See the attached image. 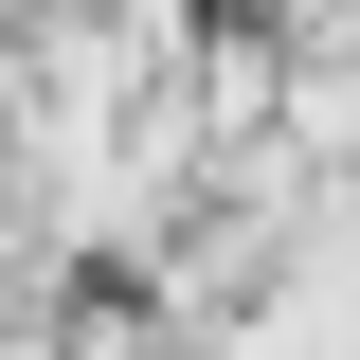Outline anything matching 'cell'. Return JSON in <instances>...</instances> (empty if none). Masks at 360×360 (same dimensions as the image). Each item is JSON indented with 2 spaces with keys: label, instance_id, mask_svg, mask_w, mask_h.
<instances>
[{
  "label": "cell",
  "instance_id": "2",
  "mask_svg": "<svg viewBox=\"0 0 360 360\" xmlns=\"http://www.w3.org/2000/svg\"><path fill=\"white\" fill-rule=\"evenodd\" d=\"M0 90H18V72H0Z\"/></svg>",
  "mask_w": 360,
  "mask_h": 360
},
{
  "label": "cell",
  "instance_id": "1",
  "mask_svg": "<svg viewBox=\"0 0 360 360\" xmlns=\"http://www.w3.org/2000/svg\"><path fill=\"white\" fill-rule=\"evenodd\" d=\"M288 127H307V144H360V72H324V54H307V72H288Z\"/></svg>",
  "mask_w": 360,
  "mask_h": 360
}]
</instances>
